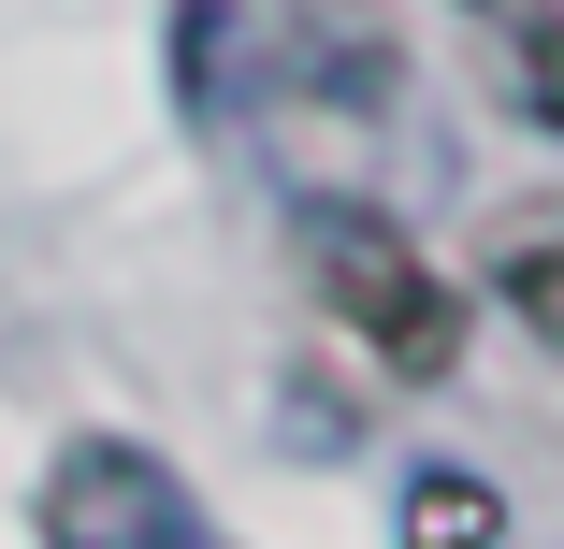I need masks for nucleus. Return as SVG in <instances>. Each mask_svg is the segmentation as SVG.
Wrapping results in <instances>:
<instances>
[{
	"label": "nucleus",
	"instance_id": "f257e3e1",
	"mask_svg": "<svg viewBox=\"0 0 564 549\" xmlns=\"http://www.w3.org/2000/svg\"><path fill=\"white\" fill-rule=\"evenodd\" d=\"M304 261H318L333 318H348L391 376H448V362H464V289H448L377 202H304Z\"/></svg>",
	"mask_w": 564,
	"mask_h": 549
},
{
	"label": "nucleus",
	"instance_id": "f03ea898",
	"mask_svg": "<svg viewBox=\"0 0 564 549\" xmlns=\"http://www.w3.org/2000/svg\"><path fill=\"white\" fill-rule=\"evenodd\" d=\"M44 549H217V520H203V492L160 449L87 433V449H58V477H44Z\"/></svg>",
	"mask_w": 564,
	"mask_h": 549
},
{
	"label": "nucleus",
	"instance_id": "7ed1b4c3",
	"mask_svg": "<svg viewBox=\"0 0 564 549\" xmlns=\"http://www.w3.org/2000/svg\"><path fill=\"white\" fill-rule=\"evenodd\" d=\"M492 535H507L492 477H464V463H420L405 477V549H492Z\"/></svg>",
	"mask_w": 564,
	"mask_h": 549
},
{
	"label": "nucleus",
	"instance_id": "20e7f679",
	"mask_svg": "<svg viewBox=\"0 0 564 549\" xmlns=\"http://www.w3.org/2000/svg\"><path fill=\"white\" fill-rule=\"evenodd\" d=\"M507 101L564 131V15L550 0H507Z\"/></svg>",
	"mask_w": 564,
	"mask_h": 549
},
{
	"label": "nucleus",
	"instance_id": "39448f33",
	"mask_svg": "<svg viewBox=\"0 0 564 549\" xmlns=\"http://www.w3.org/2000/svg\"><path fill=\"white\" fill-rule=\"evenodd\" d=\"M492 304L521 318L535 348H564V232H521V246L492 261Z\"/></svg>",
	"mask_w": 564,
	"mask_h": 549
},
{
	"label": "nucleus",
	"instance_id": "423d86ee",
	"mask_svg": "<svg viewBox=\"0 0 564 549\" xmlns=\"http://www.w3.org/2000/svg\"><path fill=\"white\" fill-rule=\"evenodd\" d=\"M492 15H507V0H492Z\"/></svg>",
	"mask_w": 564,
	"mask_h": 549
}]
</instances>
